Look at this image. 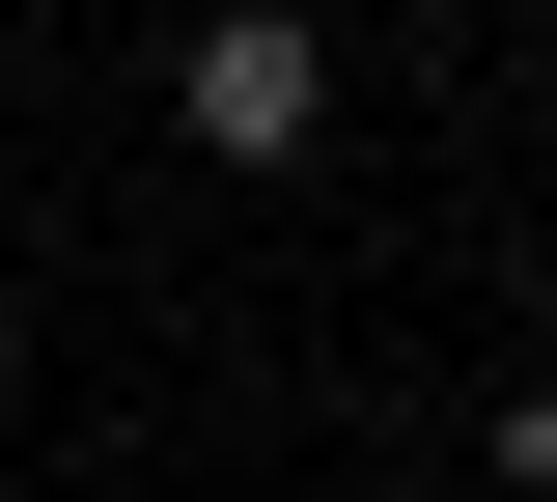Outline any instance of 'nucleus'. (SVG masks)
I'll return each instance as SVG.
<instances>
[{
	"mask_svg": "<svg viewBox=\"0 0 557 502\" xmlns=\"http://www.w3.org/2000/svg\"><path fill=\"white\" fill-rule=\"evenodd\" d=\"M391 28H474V0H391Z\"/></svg>",
	"mask_w": 557,
	"mask_h": 502,
	"instance_id": "3",
	"label": "nucleus"
},
{
	"mask_svg": "<svg viewBox=\"0 0 557 502\" xmlns=\"http://www.w3.org/2000/svg\"><path fill=\"white\" fill-rule=\"evenodd\" d=\"M168 112H196L223 168H307V112H335V57H307L278 0H223V28H196V84H168Z\"/></svg>",
	"mask_w": 557,
	"mask_h": 502,
	"instance_id": "1",
	"label": "nucleus"
},
{
	"mask_svg": "<svg viewBox=\"0 0 557 502\" xmlns=\"http://www.w3.org/2000/svg\"><path fill=\"white\" fill-rule=\"evenodd\" d=\"M502 475H530V502H557V391H530V419H502Z\"/></svg>",
	"mask_w": 557,
	"mask_h": 502,
	"instance_id": "2",
	"label": "nucleus"
}]
</instances>
